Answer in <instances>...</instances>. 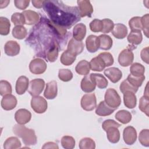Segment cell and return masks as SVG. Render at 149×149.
Listing matches in <instances>:
<instances>
[{
  "mask_svg": "<svg viewBox=\"0 0 149 149\" xmlns=\"http://www.w3.org/2000/svg\"><path fill=\"white\" fill-rule=\"evenodd\" d=\"M67 33L66 29L42 17L31 30L26 42L34 48L38 56L45 58L46 53L50 49L55 46L60 48V42L63 41Z\"/></svg>",
  "mask_w": 149,
  "mask_h": 149,
  "instance_id": "6da1fadb",
  "label": "cell"
},
{
  "mask_svg": "<svg viewBox=\"0 0 149 149\" xmlns=\"http://www.w3.org/2000/svg\"><path fill=\"white\" fill-rule=\"evenodd\" d=\"M43 9L51 22L66 29L81 20L77 6H68L61 1H45Z\"/></svg>",
  "mask_w": 149,
  "mask_h": 149,
  "instance_id": "7a4b0ae2",
  "label": "cell"
},
{
  "mask_svg": "<svg viewBox=\"0 0 149 149\" xmlns=\"http://www.w3.org/2000/svg\"><path fill=\"white\" fill-rule=\"evenodd\" d=\"M13 132L17 137L21 138L23 143L26 146L36 144L37 139L33 129L26 127L24 125L16 124L13 127Z\"/></svg>",
  "mask_w": 149,
  "mask_h": 149,
  "instance_id": "3957f363",
  "label": "cell"
},
{
  "mask_svg": "<svg viewBox=\"0 0 149 149\" xmlns=\"http://www.w3.org/2000/svg\"><path fill=\"white\" fill-rule=\"evenodd\" d=\"M136 48L133 45H128L127 48L123 49L119 54L118 58L119 63L123 67H127L133 63L134 54L132 50Z\"/></svg>",
  "mask_w": 149,
  "mask_h": 149,
  "instance_id": "277c9868",
  "label": "cell"
},
{
  "mask_svg": "<svg viewBox=\"0 0 149 149\" xmlns=\"http://www.w3.org/2000/svg\"><path fill=\"white\" fill-rule=\"evenodd\" d=\"M104 101L109 107L117 109L121 104V98L118 92L114 88H109L105 92Z\"/></svg>",
  "mask_w": 149,
  "mask_h": 149,
  "instance_id": "5b68a950",
  "label": "cell"
},
{
  "mask_svg": "<svg viewBox=\"0 0 149 149\" xmlns=\"http://www.w3.org/2000/svg\"><path fill=\"white\" fill-rule=\"evenodd\" d=\"M31 107L33 110L37 113H43L47 109L48 104L46 100L41 96L33 97L31 100Z\"/></svg>",
  "mask_w": 149,
  "mask_h": 149,
  "instance_id": "8992f818",
  "label": "cell"
},
{
  "mask_svg": "<svg viewBox=\"0 0 149 149\" xmlns=\"http://www.w3.org/2000/svg\"><path fill=\"white\" fill-rule=\"evenodd\" d=\"M47 68V63L40 58L33 59L29 64V70L31 73L34 74H40L44 73Z\"/></svg>",
  "mask_w": 149,
  "mask_h": 149,
  "instance_id": "52a82bcc",
  "label": "cell"
},
{
  "mask_svg": "<svg viewBox=\"0 0 149 149\" xmlns=\"http://www.w3.org/2000/svg\"><path fill=\"white\" fill-rule=\"evenodd\" d=\"M80 105L82 109L85 111H93L97 107V99L95 94L88 93L83 95Z\"/></svg>",
  "mask_w": 149,
  "mask_h": 149,
  "instance_id": "ba28073f",
  "label": "cell"
},
{
  "mask_svg": "<svg viewBox=\"0 0 149 149\" xmlns=\"http://www.w3.org/2000/svg\"><path fill=\"white\" fill-rule=\"evenodd\" d=\"M45 87V81L42 79H35L29 83L28 92L32 97L39 95Z\"/></svg>",
  "mask_w": 149,
  "mask_h": 149,
  "instance_id": "9c48e42d",
  "label": "cell"
},
{
  "mask_svg": "<svg viewBox=\"0 0 149 149\" xmlns=\"http://www.w3.org/2000/svg\"><path fill=\"white\" fill-rule=\"evenodd\" d=\"M77 3L80 17L88 16L91 17L93 12V8L90 2L87 0H79Z\"/></svg>",
  "mask_w": 149,
  "mask_h": 149,
  "instance_id": "30bf717a",
  "label": "cell"
},
{
  "mask_svg": "<svg viewBox=\"0 0 149 149\" xmlns=\"http://www.w3.org/2000/svg\"><path fill=\"white\" fill-rule=\"evenodd\" d=\"M123 139L127 145H133L137 140V132L133 126L126 127L123 132Z\"/></svg>",
  "mask_w": 149,
  "mask_h": 149,
  "instance_id": "8fae6325",
  "label": "cell"
},
{
  "mask_svg": "<svg viewBox=\"0 0 149 149\" xmlns=\"http://www.w3.org/2000/svg\"><path fill=\"white\" fill-rule=\"evenodd\" d=\"M31 118V113L26 109H19L15 113V119L18 124L25 125L30 122Z\"/></svg>",
  "mask_w": 149,
  "mask_h": 149,
  "instance_id": "7c38bea8",
  "label": "cell"
},
{
  "mask_svg": "<svg viewBox=\"0 0 149 149\" xmlns=\"http://www.w3.org/2000/svg\"><path fill=\"white\" fill-rule=\"evenodd\" d=\"M17 103V101L15 96L10 94L3 96L1 100V107L6 111H10L13 109Z\"/></svg>",
  "mask_w": 149,
  "mask_h": 149,
  "instance_id": "4fadbf2b",
  "label": "cell"
},
{
  "mask_svg": "<svg viewBox=\"0 0 149 149\" xmlns=\"http://www.w3.org/2000/svg\"><path fill=\"white\" fill-rule=\"evenodd\" d=\"M104 74L113 83L118 82L122 77V73L121 70L119 68L115 67L106 69L104 70Z\"/></svg>",
  "mask_w": 149,
  "mask_h": 149,
  "instance_id": "5bb4252c",
  "label": "cell"
},
{
  "mask_svg": "<svg viewBox=\"0 0 149 149\" xmlns=\"http://www.w3.org/2000/svg\"><path fill=\"white\" fill-rule=\"evenodd\" d=\"M84 49V44L82 41H77L73 38H71L68 42L67 50L72 54L77 56L80 54Z\"/></svg>",
  "mask_w": 149,
  "mask_h": 149,
  "instance_id": "9a60e30c",
  "label": "cell"
},
{
  "mask_svg": "<svg viewBox=\"0 0 149 149\" xmlns=\"http://www.w3.org/2000/svg\"><path fill=\"white\" fill-rule=\"evenodd\" d=\"M20 45L15 41H8L4 45L5 53L9 56H14L18 55L20 52Z\"/></svg>",
  "mask_w": 149,
  "mask_h": 149,
  "instance_id": "2e32d148",
  "label": "cell"
},
{
  "mask_svg": "<svg viewBox=\"0 0 149 149\" xmlns=\"http://www.w3.org/2000/svg\"><path fill=\"white\" fill-rule=\"evenodd\" d=\"M58 94L57 83L55 80L51 81L46 84V87L44 93V96L48 100H53Z\"/></svg>",
  "mask_w": 149,
  "mask_h": 149,
  "instance_id": "e0dca14e",
  "label": "cell"
},
{
  "mask_svg": "<svg viewBox=\"0 0 149 149\" xmlns=\"http://www.w3.org/2000/svg\"><path fill=\"white\" fill-rule=\"evenodd\" d=\"M29 86V79L25 76H20L16 80L15 90L19 95H22L28 90Z\"/></svg>",
  "mask_w": 149,
  "mask_h": 149,
  "instance_id": "ac0fdd59",
  "label": "cell"
},
{
  "mask_svg": "<svg viewBox=\"0 0 149 149\" xmlns=\"http://www.w3.org/2000/svg\"><path fill=\"white\" fill-rule=\"evenodd\" d=\"M86 47L87 50L91 53L97 51L100 48L98 37L94 35H90L88 36L86 40Z\"/></svg>",
  "mask_w": 149,
  "mask_h": 149,
  "instance_id": "d6986e66",
  "label": "cell"
},
{
  "mask_svg": "<svg viewBox=\"0 0 149 149\" xmlns=\"http://www.w3.org/2000/svg\"><path fill=\"white\" fill-rule=\"evenodd\" d=\"M116 109L108 105L104 101H102L96 107L95 113L98 116H106L111 115Z\"/></svg>",
  "mask_w": 149,
  "mask_h": 149,
  "instance_id": "ffe728a7",
  "label": "cell"
},
{
  "mask_svg": "<svg viewBox=\"0 0 149 149\" xmlns=\"http://www.w3.org/2000/svg\"><path fill=\"white\" fill-rule=\"evenodd\" d=\"M86 34V26L83 23L76 24L73 29V38L77 41H81Z\"/></svg>",
  "mask_w": 149,
  "mask_h": 149,
  "instance_id": "44dd1931",
  "label": "cell"
},
{
  "mask_svg": "<svg viewBox=\"0 0 149 149\" xmlns=\"http://www.w3.org/2000/svg\"><path fill=\"white\" fill-rule=\"evenodd\" d=\"M22 13L25 19V24L33 25L38 23L40 20V16L36 12L31 10H24Z\"/></svg>",
  "mask_w": 149,
  "mask_h": 149,
  "instance_id": "7402d4cb",
  "label": "cell"
},
{
  "mask_svg": "<svg viewBox=\"0 0 149 149\" xmlns=\"http://www.w3.org/2000/svg\"><path fill=\"white\" fill-rule=\"evenodd\" d=\"M112 34L116 38L123 39L127 34V28L123 24L117 23L114 24Z\"/></svg>",
  "mask_w": 149,
  "mask_h": 149,
  "instance_id": "603a6c76",
  "label": "cell"
},
{
  "mask_svg": "<svg viewBox=\"0 0 149 149\" xmlns=\"http://www.w3.org/2000/svg\"><path fill=\"white\" fill-rule=\"evenodd\" d=\"M90 77L93 83L100 89L105 88L108 84L106 78L100 73H91Z\"/></svg>",
  "mask_w": 149,
  "mask_h": 149,
  "instance_id": "cb8c5ba5",
  "label": "cell"
},
{
  "mask_svg": "<svg viewBox=\"0 0 149 149\" xmlns=\"http://www.w3.org/2000/svg\"><path fill=\"white\" fill-rule=\"evenodd\" d=\"M123 102L126 107L133 109L137 104V98L135 93L131 91H126L123 93Z\"/></svg>",
  "mask_w": 149,
  "mask_h": 149,
  "instance_id": "d4e9b609",
  "label": "cell"
},
{
  "mask_svg": "<svg viewBox=\"0 0 149 149\" xmlns=\"http://www.w3.org/2000/svg\"><path fill=\"white\" fill-rule=\"evenodd\" d=\"M80 87L83 91L90 93L95 90L96 86L91 80L90 76L86 75L81 81Z\"/></svg>",
  "mask_w": 149,
  "mask_h": 149,
  "instance_id": "484cf974",
  "label": "cell"
},
{
  "mask_svg": "<svg viewBox=\"0 0 149 149\" xmlns=\"http://www.w3.org/2000/svg\"><path fill=\"white\" fill-rule=\"evenodd\" d=\"M108 141L111 143H117L120 140V132L118 127L112 126L105 130Z\"/></svg>",
  "mask_w": 149,
  "mask_h": 149,
  "instance_id": "4316f807",
  "label": "cell"
},
{
  "mask_svg": "<svg viewBox=\"0 0 149 149\" xmlns=\"http://www.w3.org/2000/svg\"><path fill=\"white\" fill-rule=\"evenodd\" d=\"M100 48L102 50L110 49L113 44V41L112 38L107 34H101L98 37Z\"/></svg>",
  "mask_w": 149,
  "mask_h": 149,
  "instance_id": "83f0119b",
  "label": "cell"
},
{
  "mask_svg": "<svg viewBox=\"0 0 149 149\" xmlns=\"http://www.w3.org/2000/svg\"><path fill=\"white\" fill-rule=\"evenodd\" d=\"M89 63L90 69L93 71L101 72L106 67L105 63L99 56H97L91 59Z\"/></svg>",
  "mask_w": 149,
  "mask_h": 149,
  "instance_id": "f1b7e54d",
  "label": "cell"
},
{
  "mask_svg": "<svg viewBox=\"0 0 149 149\" xmlns=\"http://www.w3.org/2000/svg\"><path fill=\"white\" fill-rule=\"evenodd\" d=\"M115 119L122 124H127L132 119V115L128 111L122 109L118 111L115 114Z\"/></svg>",
  "mask_w": 149,
  "mask_h": 149,
  "instance_id": "f546056e",
  "label": "cell"
},
{
  "mask_svg": "<svg viewBox=\"0 0 149 149\" xmlns=\"http://www.w3.org/2000/svg\"><path fill=\"white\" fill-rule=\"evenodd\" d=\"M75 70L77 73L80 75H87L90 70V63L86 60H81L75 67Z\"/></svg>",
  "mask_w": 149,
  "mask_h": 149,
  "instance_id": "4dcf8cb0",
  "label": "cell"
},
{
  "mask_svg": "<svg viewBox=\"0 0 149 149\" xmlns=\"http://www.w3.org/2000/svg\"><path fill=\"white\" fill-rule=\"evenodd\" d=\"M143 40L141 31H131L127 36V41L133 45L140 44Z\"/></svg>",
  "mask_w": 149,
  "mask_h": 149,
  "instance_id": "1f68e13d",
  "label": "cell"
},
{
  "mask_svg": "<svg viewBox=\"0 0 149 149\" xmlns=\"http://www.w3.org/2000/svg\"><path fill=\"white\" fill-rule=\"evenodd\" d=\"M21 142L16 137L8 138L3 143L4 149H16L21 147Z\"/></svg>",
  "mask_w": 149,
  "mask_h": 149,
  "instance_id": "d6a6232c",
  "label": "cell"
},
{
  "mask_svg": "<svg viewBox=\"0 0 149 149\" xmlns=\"http://www.w3.org/2000/svg\"><path fill=\"white\" fill-rule=\"evenodd\" d=\"M76 59V56L72 54L66 49L62 54L60 58V61L63 65L65 66H69L74 62Z\"/></svg>",
  "mask_w": 149,
  "mask_h": 149,
  "instance_id": "836d02e7",
  "label": "cell"
},
{
  "mask_svg": "<svg viewBox=\"0 0 149 149\" xmlns=\"http://www.w3.org/2000/svg\"><path fill=\"white\" fill-rule=\"evenodd\" d=\"M14 38L18 40H22L27 36V30L23 26H15L12 31Z\"/></svg>",
  "mask_w": 149,
  "mask_h": 149,
  "instance_id": "e575fe53",
  "label": "cell"
},
{
  "mask_svg": "<svg viewBox=\"0 0 149 149\" xmlns=\"http://www.w3.org/2000/svg\"><path fill=\"white\" fill-rule=\"evenodd\" d=\"M130 74L134 76H141L144 74L145 68L140 63H133L131 65L130 68Z\"/></svg>",
  "mask_w": 149,
  "mask_h": 149,
  "instance_id": "d590c367",
  "label": "cell"
},
{
  "mask_svg": "<svg viewBox=\"0 0 149 149\" xmlns=\"http://www.w3.org/2000/svg\"><path fill=\"white\" fill-rule=\"evenodd\" d=\"M10 23L9 20L5 17H0V34L7 36L10 31Z\"/></svg>",
  "mask_w": 149,
  "mask_h": 149,
  "instance_id": "8d00e7d4",
  "label": "cell"
},
{
  "mask_svg": "<svg viewBox=\"0 0 149 149\" xmlns=\"http://www.w3.org/2000/svg\"><path fill=\"white\" fill-rule=\"evenodd\" d=\"M61 145L65 149H72L75 147V140L70 136H64L62 137L61 141Z\"/></svg>",
  "mask_w": 149,
  "mask_h": 149,
  "instance_id": "74e56055",
  "label": "cell"
},
{
  "mask_svg": "<svg viewBox=\"0 0 149 149\" xmlns=\"http://www.w3.org/2000/svg\"><path fill=\"white\" fill-rule=\"evenodd\" d=\"M79 147L80 149H94L95 148V143L92 139L84 137L80 140Z\"/></svg>",
  "mask_w": 149,
  "mask_h": 149,
  "instance_id": "f35d334b",
  "label": "cell"
},
{
  "mask_svg": "<svg viewBox=\"0 0 149 149\" xmlns=\"http://www.w3.org/2000/svg\"><path fill=\"white\" fill-rule=\"evenodd\" d=\"M129 26L131 29V31L142 30L141 17L134 16L131 18L129 21Z\"/></svg>",
  "mask_w": 149,
  "mask_h": 149,
  "instance_id": "ab89813d",
  "label": "cell"
},
{
  "mask_svg": "<svg viewBox=\"0 0 149 149\" xmlns=\"http://www.w3.org/2000/svg\"><path fill=\"white\" fill-rule=\"evenodd\" d=\"M126 79L132 86H133L135 87L139 88L142 85L144 80H145V76L143 75L141 76L137 77L134 76L130 74H129Z\"/></svg>",
  "mask_w": 149,
  "mask_h": 149,
  "instance_id": "60d3db41",
  "label": "cell"
},
{
  "mask_svg": "<svg viewBox=\"0 0 149 149\" xmlns=\"http://www.w3.org/2000/svg\"><path fill=\"white\" fill-rule=\"evenodd\" d=\"M59 49V47L58 46H55L52 48L51 49H50L46 53L45 59L50 62H55L57 59L58 56Z\"/></svg>",
  "mask_w": 149,
  "mask_h": 149,
  "instance_id": "b9f144b4",
  "label": "cell"
},
{
  "mask_svg": "<svg viewBox=\"0 0 149 149\" xmlns=\"http://www.w3.org/2000/svg\"><path fill=\"white\" fill-rule=\"evenodd\" d=\"M149 99L148 96L143 95L141 97L139 101V109L144 113L147 116H148L149 112Z\"/></svg>",
  "mask_w": 149,
  "mask_h": 149,
  "instance_id": "7bdbcfd3",
  "label": "cell"
},
{
  "mask_svg": "<svg viewBox=\"0 0 149 149\" xmlns=\"http://www.w3.org/2000/svg\"><path fill=\"white\" fill-rule=\"evenodd\" d=\"M58 77L61 80L64 82H68L72 79L73 73L71 70L68 69H60L58 72Z\"/></svg>",
  "mask_w": 149,
  "mask_h": 149,
  "instance_id": "ee69618b",
  "label": "cell"
},
{
  "mask_svg": "<svg viewBox=\"0 0 149 149\" xmlns=\"http://www.w3.org/2000/svg\"><path fill=\"white\" fill-rule=\"evenodd\" d=\"M120 91L122 93H124L126 91H131L134 93H136L138 91V88L134 87L132 86L127 80V79L124 80L120 84L119 86Z\"/></svg>",
  "mask_w": 149,
  "mask_h": 149,
  "instance_id": "f6af8a7d",
  "label": "cell"
},
{
  "mask_svg": "<svg viewBox=\"0 0 149 149\" xmlns=\"http://www.w3.org/2000/svg\"><path fill=\"white\" fill-rule=\"evenodd\" d=\"M12 86L9 82L2 80L0 81V95L4 96L12 93Z\"/></svg>",
  "mask_w": 149,
  "mask_h": 149,
  "instance_id": "bcb514c9",
  "label": "cell"
},
{
  "mask_svg": "<svg viewBox=\"0 0 149 149\" xmlns=\"http://www.w3.org/2000/svg\"><path fill=\"white\" fill-rule=\"evenodd\" d=\"M139 140L140 144L148 147L149 146V130L143 129L139 133Z\"/></svg>",
  "mask_w": 149,
  "mask_h": 149,
  "instance_id": "7dc6e473",
  "label": "cell"
},
{
  "mask_svg": "<svg viewBox=\"0 0 149 149\" xmlns=\"http://www.w3.org/2000/svg\"><path fill=\"white\" fill-rule=\"evenodd\" d=\"M11 21L15 26H23L25 24V19L22 13H13L11 16Z\"/></svg>",
  "mask_w": 149,
  "mask_h": 149,
  "instance_id": "c3c4849f",
  "label": "cell"
},
{
  "mask_svg": "<svg viewBox=\"0 0 149 149\" xmlns=\"http://www.w3.org/2000/svg\"><path fill=\"white\" fill-rule=\"evenodd\" d=\"M103 28V24L101 20L95 19L90 23V29L94 33L101 32Z\"/></svg>",
  "mask_w": 149,
  "mask_h": 149,
  "instance_id": "681fc988",
  "label": "cell"
},
{
  "mask_svg": "<svg viewBox=\"0 0 149 149\" xmlns=\"http://www.w3.org/2000/svg\"><path fill=\"white\" fill-rule=\"evenodd\" d=\"M98 56H99L102 60L104 61V62L105 64L106 67L112 65H113L114 62L113 58L112 55V54L108 52H104L100 53Z\"/></svg>",
  "mask_w": 149,
  "mask_h": 149,
  "instance_id": "f907efd6",
  "label": "cell"
},
{
  "mask_svg": "<svg viewBox=\"0 0 149 149\" xmlns=\"http://www.w3.org/2000/svg\"><path fill=\"white\" fill-rule=\"evenodd\" d=\"M101 20L103 24V28L101 32L103 33H108L112 31L114 26L113 21L109 19H104Z\"/></svg>",
  "mask_w": 149,
  "mask_h": 149,
  "instance_id": "816d5d0a",
  "label": "cell"
},
{
  "mask_svg": "<svg viewBox=\"0 0 149 149\" xmlns=\"http://www.w3.org/2000/svg\"><path fill=\"white\" fill-rule=\"evenodd\" d=\"M148 18H149L148 13H147V14L143 15L141 17L142 30L143 31L144 35L147 38H148V33H149V31H148Z\"/></svg>",
  "mask_w": 149,
  "mask_h": 149,
  "instance_id": "f5cc1de1",
  "label": "cell"
},
{
  "mask_svg": "<svg viewBox=\"0 0 149 149\" xmlns=\"http://www.w3.org/2000/svg\"><path fill=\"white\" fill-rule=\"evenodd\" d=\"M121 126V125L114 120L112 119H107L103 122L102 123V128L105 131L108 128L112 127V126H115L117 127H119Z\"/></svg>",
  "mask_w": 149,
  "mask_h": 149,
  "instance_id": "db71d44e",
  "label": "cell"
},
{
  "mask_svg": "<svg viewBox=\"0 0 149 149\" xmlns=\"http://www.w3.org/2000/svg\"><path fill=\"white\" fill-rule=\"evenodd\" d=\"M30 2L29 0H15L14 3L17 8L20 10H24L29 6Z\"/></svg>",
  "mask_w": 149,
  "mask_h": 149,
  "instance_id": "11a10c76",
  "label": "cell"
},
{
  "mask_svg": "<svg viewBox=\"0 0 149 149\" xmlns=\"http://www.w3.org/2000/svg\"><path fill=\"white\" fill-rule=\"evenodd\" d=\"M141 59L147 64H148V47L143 48L140 52Z\"/></svg>",
  "mask_w": 149,
  "mask_h": 149,
  "instance_id": "9f6ffc18",
  "label": "cell"
},
{
  "mask_svg": "<svg viewBox=\"0 0 149 149\" xmlns=\"http://www.w3.org/2000/svg\"><path fill=\"white\" fill-rule=\"evenodd\" d=\"M42 148H54V149H58L59 147L58 144L54 142L49 141L47 143H45L44 146L42 147Z\"/></svg>",
  "mask_w": 149,
  "mask_h": 149,
  "instance_id": "6f0895ef",
  "label": "cell"
},
{
  "mask_svg": "<svg viewBox=\"0 0 149 149\" xmlns=\"http://www.w3.org/2000/svg\"><path fill=\"white\" fill-rule=\"evenodd\" d=\"M44 2H45V1H34V0H33L31 1L33 5L35 8H38V9H40L42 7H43Z\"/></svg>",
  "mask_w": 149,
  "mask_h": 149,
  "instance_id": "680465c9",
  "label": "cell"
},
{
  "mask_svg": "<svg viewBox=\"0 0 149 149\" xmlns=\"http://www.w3.org/2000/svg\"><path fill=\"white\" fill-rule=\"evenodd\" d=\"M9 2H10V1H0V8L2 9V8L6 7L8 5V4L9 3Z\"/></svg>",
  "mask_w": 149,
  "mask_h": 149,
  "instance_id": "91938a15",
  "label": "cell"
},
{
  "mask_svg": "<svg viewBox=\"0 0 149 149\" xmlns=\"http://www.w3.org/2000/svg\"><path fill=\"white\" fill-rule=\"evenodd\" d=\"M148 83H147V85H146V88H145V91H144V95H146V96H148Z\"/></svg>",
  "mask_w": 149,
  "mask_h": 149,
  "instance_id": "94428289",
  "label": "cell"
}]
</instances>
